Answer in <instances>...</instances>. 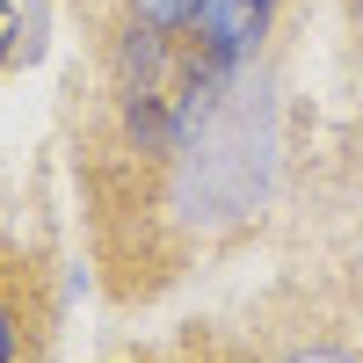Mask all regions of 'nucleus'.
<instances>
[{"instance_id": "f257e3e1", "label": "nucleus", "mask_w": 363, "mask_h": 363, "mask_svg": "<svg viewBox=\"0 0 363 363\" xmlns=\"http://www.w3.org/2000/svg\"><path fill=\"white\" fill-rule=\"evenodd\" d=\"M277 0H131L124 116L138 145H174L218 95V80L262 44Z\"/></svg>"}, {"instance_id": "f03ea898", "label": "nucleus", "mask_w": 363, "mask_h": 363, "mask_svg": "<svg viewBox=\"0 0 363 363\" xmlns=\"http://www.w3.org/2000/svg\"><path fill=\"white\" fill-rule=\"evenodd\" d=\"M8 44H15V8L0 0V66H8Z\"/></svg>"}, {"instance_id": "7ed1b4c3", "label": "nucleus", "mask_w": 363, "mask_h": 363, "mask_svg": "<svg viewBox=\"0 0 363 363\" xmlns=\"http://www.w3.org/2000/svg\"><path fill=\"white\" fill-rule=\"evenodd\" d=\"M291 363H349V356H335V349H306V356H291Z\"/></svg>"}, {"instance_id": "20e7f679", "label": "nucleus", "mask_w": 363, "mask_h": 363, "mask_svg": "<svg viewBox=\"0 0 363 363\" xmlns=\"http://www.w3.org/2000/svg\"><path fill=\"white\" fill-rule=\"evenodd\" d=\"M15 356V327H8V313H0V363Z\"/></svg>"}]
</instances>
